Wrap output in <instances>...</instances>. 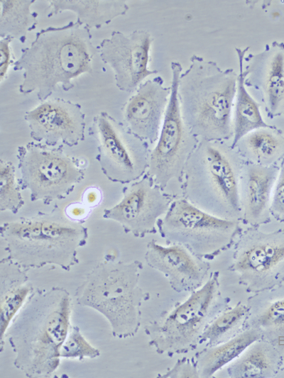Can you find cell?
Wrapping results in <instances>:
<instances>
[{"instance_id": "22", "label": "cell", "mask_w": 284, "mask_h": 378, "mask_svg": "<svg viewBox=\"0 0 284 378\" xmlns=\"http://www.w3.org/2000/svg\"><path fill=\"white\" fill-rule=\"evenodd\" d=\"M48 18L64 11L73 12L79 24L89 30L99 29L129 9L124 0H48Z\"/></svg>"}, {"instance_id": "1", "label": "cell", "mask_w": 284, "mask_h": 378, "mask_svg": "<svg viewBox=\"0 0 284 378\" xmlns=\"http://www.w3.org/2000/svg\"><path fill=\"white\" fill-rule=\"evenodd\" d=\"M92 38L90 30L72 21L38 31L13 64L14 71L23 72L19 92L35 93L43 101L59 85L65 91L72 89L74 79L93 72Z\"/></svg>"}, {"instance_id": "27", "label": "cell", "mask_w": 284, "mask_h": 378, "mask_svg": "<svg viewBox=\"0 0 284 378\" xmlns=\"http://www.w3.org/2000/svg\"><path fill=\"white\" fill-rule=\"evenodd\" d=\"M36 0L0 1V38L10 36L21 43L38 24V14L31 10Z\"/></svg>"}, {"instance_id": "20", "label": "cell", "mask_w": 284, "mask_h": 378, "mask_svg": "<svg viewBox=\"0 0 284 378\" xmlns=\"http://www.w3.org/2000/svg\"><path fill=\"white\" fill-rule=\"evenodd\" d=\"M246 304V328L256 329L284 357V286L253 294Z\"/></svg>"}, {"instance_id": "21", "label": "cell", "mask_w": 284, "mask_h": 378, "mask_svg": "<svg viewBox=\"0 0 284 378\" xmlns=\"http://www.w3.org/2000/svg\"><path fill=\"white\" fill-rule=\"evenodd\" d=\"M28 271L7 257L0 261L1 351L11 321L35 291Z\"/></svg>"}, {"instance_id": "16", "label": "cell", "mask_w": 284, "mask_h": 378, "mask_svg": "<svg viewBox=\"0 0 284 378\" xmlns=\"http://www.w3.org/2000/svg\"><path fill=\"white\" fill-rule=\"evenodd\" d=\"M244 84L267 116H284V43L273 41L242 60Z\"/></svg>"}, {"instance_id": "11", "label": "cell", "mask_w": 284, "mask_h": 378, "mask_svg": "<svg viewBox=\"0 0 284 378\" xmlns=\"http://www.w3.org/2000/svg\"><path fill=\"white\" fill-rule=\"evenodd\" d=\"M97 143L96 160L111 182L128 184L148 171L151 145L136 136L106 111L94 118L89 129Z\"/></svg>"}, {"instance_id": "5", "label": "cell", "mask_w": 284, "mask_h": 378, "mask_svg": "<svg viewBox=\"0 0 284 378\" xmlns=\"http://www.w3.org/2000/svg\"><path fill=\"white\" fill-rule=\"evenodd\" d=\"M243 162L231 140L200 141L185 168L182 197L214 216L241 221Z\"/></svg>"}, {"instance_id": "8", "label": "cell", "mask_w": 284, "mask_h": 378, "mask_svg": "<svg viewBox=\"0 0 284 378\" xmlns=\"http://www.w3.org/2000/svg\"><path fill=\"white\" fill-rule=\"evenodd\" d=\"M241 221L214 216L183 197L175 199L157 224L166 244H179L209 260L230 248L241 233Z\"/></svg>"}, {"instance_id": "28", "label": "cell", "mask_w": 284, "mask_h": 378, "mask_svg": "<svg viewBox=\"0 0 284 378\" xmlns=\"http://www.w3.org/2000/svg\"><path fill=\"white\" fill-rule=\"evenodd\" d=\"M248 308L246 304L239 302L219 313L207 326L200 340L204 347L224 343L246 328Z\"/></svg>"}, {"instance_id": "33", "label": "cell", "mask_w": 284, "mask_h": 378, "mask_svg": "<svg viewBox=\"0 0 284 378\" xmlns=\"http://www.w3.org/2000/svg\"><path fill=\"white\" fill-rule=\"evenodd\" d=\"M13 39L10 36L2 37L0 39V82L6 78L9 67L12 62V52L11 44Z\"/></svg>"}, {"instance_id": "23", "label": "cell", "mask_w": 284, "mask_h": 378, "mask_svg": "<svg viewBox=\"0 0 284 378\" xmlns=\"http://www.w3.org/2000/svg\"><path fill=\"white\" fill-rule=\"evenodd\" d=\"M244 162L262 165H280L284 159V133L275 126L254 130L232 147Z\"/></svg>"}, {"instance_id": "4", "label": "cell", "mask_w": 284, "mask_h": 378, "mask_svg": "<svg viewBox=\"0 0 284 378\" xmlns=\"http://www.w3.org/2000/svg\"><path fill=\"white\" fill-rule=\"evenodd\" d=\"M0 235L7 257L29 270L55 265L69 271L79 262L87 228L59 211L38 213L1 224Z\"/></svg>"}, {"instance_id": "3", "label": "cell", "mask_w": 284, "mask_h": 378, "mask_svg": "<svg viewBox=\"0 0 284 378\" xmlns=\"http://www.w3.org/2000/svg\"><path fill=\"white\" fill-rule=\"evenodd\" d=\"M237 74L212 60L194 55L178 82L182 117L201 140H231Z\"/></svg>"}, {"instance_id": "34", "label": "cell", "mask_w": 284, "mask_h": 378, "mask_svg": "<svg viewBox=\"0 0 284 378\" xmlns=\"http://www.w3.org/2000/svg\"><path fill=\"white\" fill-rule=\"evenodd\" d=\"M88 206L84 204H73L67 207L65 214L66 216L75 221H80V220L87 217L89 213Z\"/></svg>"}, {"instance_id": "7", "label": "cell", "mask_w": 284, "mask_h": 378, "mask_svg": "<svg viewBox=\"0 0 284 378\" xmlns=\"http://www.w3.org/2000/svg\"><path fill=\"white\" fill-rule=\"evenodd\" d=\"M229 301L221 292L219 273H210L186 300L146 326L149 344L158 353L169 356L194 350L200 345L207 326L226 308Z\"/></svg>"}, {"instance_id": "13", "label": "cell", "mask_w": 284, "mask_h": 378, "mask_svg": "<svg viewBox=\"0 0 284 378\" xmlns=\"http://www.w3.org/2000/svg\"><path fill=\"white\" fill-rule=\"evenodd\" d=\"M174 199L146 173L126 184L119 201L105 209L102 216L119 223L126 233L143 238L157 232L158 221Z\"/></svg>"}, {"instance_id": "25", "label": "cell", "mask_w": 284, "mask_h": 378, "mask_svg": "<svg viewBox=\"0 0 284 378\" xmlns=\"http://www.w3.org/2000/svg\"><path fill=\"white\" fill-rule=\"evenodd\" d=\"M261 338L254 328H246L231 339L221 344L204 347L194 357L199 377H211L228 366L250 345Z\"/></svg>"}, {"instance_id": "32", "label": "cell", "mask_w": 284, "mask_h": 378, "mask_svg": "<svg viewBox=\"0 0 284 378\" xmlns=\"http://www.w3.org/2000/svg\"><path fill=\"white\" fill-rule=\"evenodd\" d=\"M161 377H199V376L194 359L182 358Z\"/></svg>"}, {"instance_id": "17", "label": "cell", "mask_w": 284, "mask_h": 378, "mask_svg": "<svg viewBox=\"0 0 284 378\" xmlns=\"http://www.w3.org/2000/svg\"><path fill=\"white\" fill-rule=\"evenodd\" d=\"M171 94L160 76L141 83L122 108L123 123L138 138L155 145Z\"/></svg>"}, {"instance_id": "24", "label": "cell", "mask_w": 284, "mask_h": 378, "mask_svg": "<svg viewBox=\"0 0 284 378\" xmlns=\"http://www.w3.org/2000/svg\"><path fill=\"white\" fill-rule=\"evenodd\" d=\"M283 358L271 343L260 338L226 366L227 375L232 378L272 377L279 371Z\"/></svg>"}, {"instance_id": "6", "label": "cell", "mask_w": 284, "mask_h": 378, "mask_svg": "<svg viewBox=\"0 0 284 378\" xmlns=\"http://www.w3.org/2000/svg\"><path fill=\"white\" fill-rule=\"evenodd\" d=\"M142 269L137 260L106 259L92 269L76 290L77 304L102 314L116 338L133 337L140 328L141 306L148 298L139 285Z\"/></svg>"}, {"instance_id": "35", "label": "cell", "mask_w": 284, "mask_h": 378, "mask_svg": "<svg viewBox=\"0 0 284 378\" xmlns=\"http://www.w3.org/2000/svg\"><path fill=\"white\" fill-rule=\"evenodd\" d=\"M100 194L97 189H87L84 195V204L88 207L94 206L99 201Z\"/></svg>"}, {"instance_id": "31", "label": "cell", "mask_w": 284, "mask_h": 378, "mask_svg": "<svg viewBox=\"0 0 284 378\" xmlns=\"http://www.w3.org/2000/svg\"><path fill=\"white\" fill-rule=\"evenodd\" d=\"M271 215L279 222H284V159L279 165L278 174L273 187Z\"/></svg>"}, {"instance_id": "14", "label": "cell", "mask_w": 284, "mask_h": 378, "mask_svg": "<svg viewBox=\"0 0 284 378\" xmlns=\"http://www.w3.org/2000/svg\"><path fill=\"white\" fill-rule=\"evenodd\" d=\"M153 41L152 35L146 30L130 33L113 30L109 38L101 41L99 55L112 70L119 90L133 93L146 77L158 72L148 68Z\"/></svg>"}, {"instance_id": "15", "label": "cell", "mask_w": 284, "mask_h": 378, "mask_svg": "<svg viewBox=\"0 0 284 378\" xmlns=\"http://www.w3.org/2000/svg\"><path fill=\"white\" fill-rule=\"evenodd\" d=\"M85 113L80 104L48 99L24 115L33 141L51 147H74L85 138Z\"/></svg>"}, {"instance_id": "12", "label": "cell", "mask_w": 284, "mask_h": 378, "mask_svg": "<svg viewBox=\"0 0 284 378\" xmlns=\"http://www.w3.org/2000/svg\"><path fill=\"white\" fill-rule=\"evenodd\" d=\"M248 226L233 245L229 270L248 293L256 294L284 280V228L271 232Z\"/></svg>"}, {"instance_id": "2", "label": "cell", "mask_w": 284, "mask_h": 378, "mask_svg": "<svg viewBox=\"0 0 284 378\" xmlns=\"http://www.w3.org/2000/svg\"><path fill=\"white\" fill-rule=\"evenodd\" d=\"M71 298L62 287L34 291L11 321L5 337L14 365L28 377H48L58 368L70 331Z\"/></svg>"}, {"instance_id": "26", "label": "cell", "mask_w": 284, "mask_h": 378, "mask_svg": "<svg viewBox=\"0 0 284 378\" xmlns=\"http://www.w3.org/2000/svg\"><path fill=\"white\" fill-rule=\"evenodd\" d=\"M249 47L235 48L238 57L239 73L233 109L234 135L231 147L248 133L270 126L265 122L260 111V104L248 93L244 84L242 60Z\"/></svg>"}, {"instance_id": "30", "label": "cell", "mask_w": 284, "mask_h": 378, "mask_svg": "<svg viewBox=\"0 0 284 378\" xmlns=\"http://www.w3.org/2000/svg\"><path fill=\"white\" fill-rule=\"evenodd\" d=\"M100 355L81 333L77 326H71L68 335L60 349L61 358H95Z\"/></svg>"}, {"instance_id": "19", "label": "cell", "mask_w": 284, "mask_h": 378, "mask_svg": "<svg viewBox=\"0 0 284 378\" xmlns=\"http://www.w3.org/2000/svg\"><path fill=\"white\" fill-rule=\"evenodd\" d=\"M279 165L262 166L243 162L240 177V206L242 223L259 227L271 220V202Z\"/></svg>"}, {"instance_id": "29", "label": "cell", "mask_w": 284, "mask_h": 378, "mask_svg": "<svg viewBox=\"0 0 284 378\" xmlns=\"http://www.w3.org/2000/svg\"><path fill=\"white\" fill-rule=\"evenodd\" d=\"M21 187L16 178L13 164L0 160V211L16 213L24 205Z\"/></svg>"}, {"instance_id": "9", "label": "cell", "mask_w": 284, "mask_h": 378, "mask_svg": "<svg viewBox=\"0 0 284 378\" xmlns=\"http://www.w3.org/2000/svg\"><path fill=\"white\" fill-rule=\"evenodd\" d=\"M171 94L159 138L151 150L147 174L173 198L182 197L186 164L199 143L181 114L178 82L182 72L180 62L170 63Z\"/></svg>"}, {"instance_id": "18", "label": "cell", "mask_w": 284, "mask_h": 378, "mask_svg": "<svg viewBox=\"0 0 284 378\" xmlns=\"http://www.w3.org/2000/svg\"><path fill=\"white\" fill-rule=\"evenodd\" d=\"M145 260L163 274L176 292H192L209 276L210 265L179 244L161 245L151 240L146 245Z\"/></svg>"}, {"instance_id": "10", "label": "cell", "mask_w": 284, "mask_h": 378, "mask_svg": "<svg viewBox=\"0 0 284 378\" xmlns=\"http://www.w3.org/2000/svg\"><path fill=\"white\" fill-rule=\"evenodd\" d=\"M16 158L20 185L31 201L48 204L65 199L85 176L84 166L62 148L32 141L17 148Z\"/></svg>"}]
</instances>
